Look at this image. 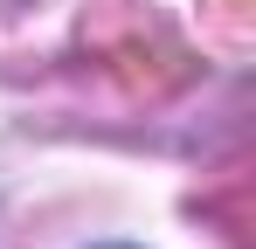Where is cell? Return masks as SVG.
<instances>
[{"mask_svg": "<svg viewBox=\"0 0 256 249\" xmlns=\"http://www.w3.org/2000/svg\"><path fill=\"white\" fill-rule=\"evenodd\" d=\"M104 249H125V242H104Z\"/></svg>", "mask_w": 256, "mask_h": 249, "instance_id": "6da1fadb", "label": "cell"}]
</instances>
